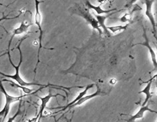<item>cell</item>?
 Masks as SVG:
<instances>
[{"label": "cell", "mask_w": 157, "mask_h": 122, "mask_svg": "<svg viewBox=\"0 0 157 122\" xmlns=\"http://www.w3.org/2000/svg\"><path fill=\"white\" fill-rule=\"evenodd\" d=\"M27 37H24V38L22 39V40H21L20 44H22V42L25 39H26ZM20 44L17 45V49L19 50V52H20V62L19 63L17 66L14 65V63H13L12 58H11V56H10V45L11 44H9L8 45V55L9 57V61L10 63L12 64V66L13 67L14 69L16 70V74L14 75H7L3 74L2 72L0 71V75H3V77H7V78H10V79H12L13 80L16 81V83L21 85V86H23V87H28V86H32V85H36V86H40V87H45L47 85H42V84H38V83H34V82H32V83H28V82L25 81L23 79L20 77V68L21 67V65H22V59H23V56H22V51H21V49H20Z\"/></svg>", "instance_id": "6da1fadb"}, {"label": "cell", "mask_w": 157, "mask_h": 122, "mask_svg": "<svg viewBox=\"0 0 157 122\" xmlns=\"http://www.w3.org/2000/svg\"><path fill=\"white\" fill-rule=\"evenodd\" d=\"M0 90L2 91L3 94L5 95L6 98V104L3 108L2 111H0V116L2 117V120L1 122H4L5 120L6 119L7 116H8V114L10 112V109H11V105L16 102L20 101L22 98L26 97V95H21V96H12L10 95L8 92H6L5 89V88L3 87L2 84V82L0 81Z\"/></svg>", "instance_id": "7a4b0ae2"}, {"label": "cell", "mask_w": 157, "mask_h": 122, "mask_svg": "<svg viewBox=\"0 0 157 122\" xmlns=\"http://www.w3.org/2000/svg\"><path fill=\"white\" fill-rule=\"evenodd\" d=\"M42 2L40 1H35V16H34V21H35V24L38 27L39 31H40V35H39V48H38V54H37V63L36 65L35 69H34V78L36 77V69H37V66L38 65V63H40V50L42 48V35H43V31H42V16H41V13L40 9H39V5Z\"/></svg>", "instance_id": "3957f363"}, {"label": "cell", "mask_w": 157, "mask_h": 122, "mask_svg": "<svg viewBox=\"0 0 157 122\" xmlns=\"http://www.w3.org/2000/svg\"><path fill=\"white\" fill-rule=\"evenodd\" d=\"M75 12L80 16L83 17V18L87 21V22L92 27V28L94 29V30H97L98 31L99 34L101 36V35L103 34V30H101V27H99L98 21L96 20V19L95 18V17L94 16V15L91 14L89 11L80 8H78L75 10Z\"/></svg>", "instance_id": "277c9868"}, {"label": "cell", "mask_w": 157, "mask_h": 122, "mask_svg": "<svg viewBox=\"0 0 157 122\" xmlns=\"http://www.w3.org/2000/svg\"><path fill=\"white\" fill-rule=\"evenodd\" d=\"M57 96H61V97H63V98H65V96L61 95V94H57L56 95L52 94L51 89L49 90L48 95H46L44 97H39V98H40V101H41V106L40 107V110H39V112L38 113V115H36V116H35L36 117L38 118V122H40V120L42 117V114H43V113L44 112V109L46 107V106H47V104L49 102L50 100H51V99L52 98H56Z\"/></svg>", "instance_id": "5b68a950"}, {"label": "cell", "mask_w": 157, "mask_h": 122, "mask_svg": "<svg viewBox=\"0 0 157 122\" xmlns=\"http://www.w3.org/2000/svg\"><path fill=\"white\" fill-rule=\"evenodd\" d=\"M143 31H144L143 37L144 38L145 41L144 43H138V44H135L134 45H142V46H145V47L148 49L150 56H151V59H152V64H153V66H154V69H153V71L157 70V58H156V53L155 52L154 50H153V49L152 48L151 44H150L148 38L147 37V35H146V30L144 29V27H143Z\"/></svg>", "instance_id": "8992f818"}, {"label": "cell", "mask_w": 157, "mask_h": 122, "mask_svg": "<svg viewBox=\"0 0 157 122\" xmlns=\"http://www.w3.org/2000/svg\"><path fill=\"white\" fill-rule=\"evenodd\" d=\"M155 1H152V0H146L144 1V3L146 5V11H145V15L148 17L149 20L150 22H151L152 30H153V34L154 35H156V21L154 15H153L152 13V4Z\"/></svg>", "instance_id": "52a82bcc"}, {"label": "cell", "mask_w": 157, "mask_h": 122, "mask_svg": "<svg viewBox=\"0 0 157 122\" xmlns=\"http://www.w3.org/2000/svg\"><path fill=\"white\" fill-rule=\"evenodd\" d=\"M146 112H152V113H157L156 111L150 109L149 107H148V104H147V105H146L144 106L140 107V108L139 109L138 112L136 113L134 115H133V116H132L129 118V119L127 120L126 122H133V121H135L136 120L142 119V118L144 117V113Z\"/></svg>", "instance_id": "ba28073f"}, {"label": "cell", "mask_w": 157, "mask_h": 122, "mask_svg": "<svg viewBox=\"0 0 157 122\" xmlns=\"http://www.w3.org/2000/svg\"><path fill=\"white\" fill-rule=\"evenodd\" d=\"M33 23H30L29 21H23L21 24L20 25V26L17 28H15L14 30H13L12 32V36L10 39V43H12V41L13 38L16 36V35H19L21 34H26L27 32L29 30V27L30 26H33Z\"/></svg>", "instance_id": "9c48e42d"}, {"label": "cell", "mask_w": 157, "mask_h": 122, "mask_svg": "<svg viewBox=\"0 0 157 122\" xmlns=\"http://www.w3.org/2000/svg\"><path fill=\"white\" fill-rule=\"evenodd\" d=\"M85 5H87V8L89 9H92L94 12H95L97 15L99 16H103V14H108L109 13H113V12H116L117 11V8H113L111 9H103L101 5H98V6H95L91 4V2L90 1H86L85 2Z\"/></svg>", "instance_id": "30bf717a"}, {"label": "cell", "mask_w": 157, "mask_h": 122, "mask_svg": "<svg viewBox=\"0 0 157 122\" xmlns=\"http://www.w3.org/2000/svg\"><path fill=\"white\" fill-rule=\"evenodd\" d=\"M2 81H8V82H9L10 84H11V85L13 86V87L16 88H20V89H22V91L25 94V95H26L35 94V93L38 92V91H40V90H42V89H44L45 88L48 87V86H56V85H55L48 84V85H47L46 86H45V87H41L40 89H37V91H35V92H34V90L33 89H30V88H27V87H23V86H21V85L17 84V83L16 84V82H13V81H10V80H3Z\"/></svg>", "instance_id": "8fae6325"}, {"label": "cell", "mask_w": 157, "mask_h": 122, "mask_svg": "<svg viewBox=\"0 0 157 122\" xmlns=\"http://www.w3.org/2000/svg\"><path fill=\"white\" fill-rule=\"evenodd\" d=\"M94 85H95V84H91L88 85L87 86V87L84 89V90H83V91H82L81 92H80V93H79V94H78V95L76 97V98L75 99L73 100V101H72L71 102H70L69 103H68L66 106H65V107H62V108H63L62 109H60V111H59V112H56L55 113H57L60 112H64V111H65L66 109H69L70 107L73 105V104H75V103L76 102H77L78 101V100H79L80 99H81L82 98H83V97H84L85 95H86L87 92H88L89 90H90V89L91 88H92L93 87H94Z\"/></svg>", "instance_id": "7c38bea8"}, {"label": "cell", "mask_w": 157, "mask_h": 122, "mask_svg": "<svg viewBox=\"0 0 157 122\" xmlns=\"http://www.w3.org/2000/svg\"><path fill=\"white\" fill-rule=\"evenodd\" d=\"M116 13V12H113L112 13H110L109 16H99V15H97V14H95V13H93V15H94V16L95 17L96 20L98 21L99 27H100L101 29H102L103 30V33L106 34L108 36H109L110 35V32L108 30V29H107V26H105V20L109 16H111V15H112V14Z\"/></svg>", "instance_id": "4fadbf2b"}, {"label": "cell", "mask_w": 157, "mask_h": 122, "mask_svg": "<svg viewBox=\"0 0 157 122\" xmlns=\"http://www.w3.org/2000/svg\"><path fill=\"white\" fill-rule=\"evenodd\" d=\"M152 81L151 80H149L147 81L144 82V83L146 84V85L144 87V88L142 89V90L138 92L139 94H144L146 95V98L144 99V101L142 103V106H144L146 105V103L148 102V101L152 98V94L151 93V87H152Z\"/></svg>", "instance_id": "5bb4252c"}, {"label": "cell", "mask_w": 157, "mask_h": 122, "mask_svg": "<svg viewBox=\"0 0 157 122\" xmlns=\"http://www.w3.org/2000/svg\"><path fill=\"white\" fill-rule=\"evenodd\" d=\"M102 94V92L101 91L100 88H99V87H98V89H97V91H96L95 93H94V94H90V95H85L83 98H82L81 99H80L77 102H76L75 104H73V105L71 106L69 109H71L73 108V107H77V106H80L81 105H83V103H85V102H87V101H89V100H90L93 98H95V97L97 96H99V95H101Z\"/></svg>", "instance_id": "9a60e30c"}, {"label": "cell", "mask_w": 157, "mask_h": 122, "mask_svg": "<svg viewBox=\"0 0 157 122\" xmlns=\"http://www.w3.org/2000/svg\"><path fill=\"white\" fill-rule=\"evenodd\" d=\"M128 25H118V26H107V29L109 31H111L113 34H117L118 33H120L121 31L124 30H126Z\"/></svg>", "instance_id": "2e32d148"}, {"label": "cell", "mask_w": 157, "mask_h": 122, "mask_svg": "<svg viewBox=\"0 0 157 122\" xmlns=\"http://www.w3.org/2000/svg\"><path fill=\"white\" fill-rule=\"evenodd\" d=\"M132 12H126L120 18V21L121 23L129 24L132 21Z\"/></svg>", "instance_id": "e0dca14e"}, {"label": "cell", "mask_w": 157, "mask_h": 122, "mask_svg": "<svg viewBox=\"0 0 157 122\" xmlns=\"http://www.w3.org/2000/svg\"><path fill=\"white\" fill-rule=\"evenodd\" d=\"M20 114H21V103H20L19 107H18V109H17V112H16V113L14 115L13 117H10L7 122H14V121H15V120H16V118Z\"/></svg>", "instance_id": "ac0fdd59"}, {"label": "cell", "mask_w": 157, "mask_h": 122, "mask_svg": "<svg viewBox=\"0 0 157 122\" xmlns=\"http://www.w3.org/2000/svg\"><path fill=\"white\" fill-rule=\"evenodd\" d=\"M117 83V80L116 78H112L111 80L109 81V84L112 85H115Z\"/></svg>", "instance_id": "d6986e66"}, {"label": "cell", "mask_w": 157, "mask_h": 122, "mask_svg": "<svg viewBox=\"0 0 157 122\" xmlns=\"http://www.w3.org/2000/svg\"><path fill=\"white\" fill-rule=\"evenodd\" d=\"M99 3V5H103V4H105V3L108 2V0H104V1H97Z\"/></svg>", "instance_id": "ffe728a7"}, {"label": "cell", "mask_w": 157, "mask_h": 122, "mask_svg": "<svg viewBox=\"0 0 157 122\" xmlns=\"http://www.w3.org/2000/svg\"><path fill=\"white\" fill-rule=\"evenodd\" d=\"M0 5H2V6H4L5 5H4V4H3V3H0Z\"/></svg>", "instance_id": "44dd1931"}, {"label": "cell", "mask_w": 157, "mask_h": 122, "mask_svg": "<svg viewBox=\"0 0 157 122\" xmlns=\"http://www.w3.org/2000/svg\"><path fill=\"white\" fill-rule=\"evenodd\" d=\"M71 121H72V119H71V120L69 122H71Z\"/></svg>", "instance_id": "7402d4cb"}, {"label": "cell", "mask_w": 157, "mask_h": 122, "mask_svg": "<svg viewBox=\"0 0 157 122\" xmlns=\"http://www.w3.org/2000/svg\"><path fill=\"white\" fill-rule=\"evenodd\" d=\"M116 122H118V121H116Z\"/></svg>", "instance_id": "603a6c76"}, {"label": "cell", "mask_w": 157, "mask_h": 122, "mask_svg": "<svg viewBox=\"0 0 157 122\" xmlns=\"http://www.w3.org/2000/svg\"><path fill=\"white\" fill-rule=\"evenodd\" d=\"M156 94H157V90H156Z\"/></svg>", "instance_id": "cb8c5ba5"}]
</instances>
